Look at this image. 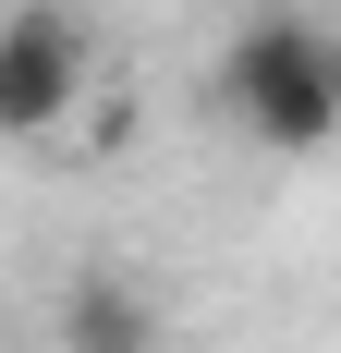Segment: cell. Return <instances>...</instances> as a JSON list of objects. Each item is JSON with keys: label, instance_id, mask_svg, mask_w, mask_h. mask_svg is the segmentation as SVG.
Masks as SVG:
<instances>
[{"label": "cell", "instance_id": "277c9868", "mask_svg": "<svg viewBox=\"0 0 341 353\" xmlns=\"http://www.w3.org/2000/svg\"><path fill=\"white\" fill-rule=\"evenodd\" d=\"M244 12H256V25H269V0H244Z\"/></svg>", "mask_w": 341, "mask_h": 353}, {"label": "cell", "instance_id": "7a4b0ae2", "mask_svg": "<svg viewBox=\"0 0 341 353\" xmlns=\"http://www.w3.org/2000/svg\"><path fill=\"white\" fill-rule=\"evenodd\" d=\"M86 73H98V49L61 0H12L0 12V134H61L86 110Z\"/></svg>", "mask_w": 341, "mask_h": 353}, {"label": "cell", "instance_id": "3957f363", "mask_svg": "<svg viewBox=\"0 0 341 353\" xmlns=\"http://www.w3.org/2000/svg\"><path fill=\"white\" fill-rule=\"evenodd\" d=\"M61 353H159V305L122 268H73L61 292Z\"/></svg>", "mask_w": 341, "mask_h": 353}, {"label": "cell", "instance_id": "6da1fadb", "mask_svg": "<svg viewBox=\"0 0 341 353\" xmlns=\"http://www.w3.org/2000/svg\"><path fill=\"white\" fill-rule=\"evenodd\" d=\"M220 85H232V110H244V134H256V146L317 159V146L341 134V37L293 25V12L244 25V37H232V61H220Z\"/></svg>", "mask_w": 341, "mask_h": 353}]
</instances>
